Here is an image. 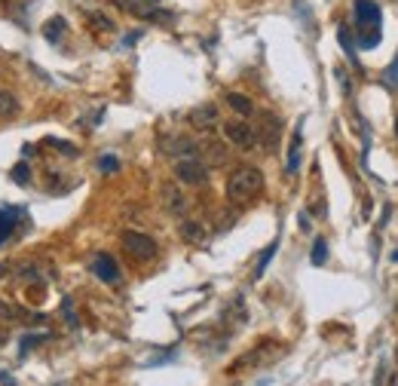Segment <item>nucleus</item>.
Instances as JSON below:
<instances>
[{"label":"nucleus","instance_id":"1","mask_svg":"<svg viewBox=\"0 0 398 386\" xmlns=\"http://www.w3.org/2000/svg\"><path fill=\"white\" fill-rule=\"evenodd\" d=\"M260 190H264V172L255 169V166H239L227 178V199L230 203H248Z\"/></svg>","mask_w":398,"mask_h":386},{"label":"nucleus","instance_id":"2","mask_svg":"<svg viewBox=\"0 0 398 386\" xmlns=\"http://www.w3.org/2000/svg\"><path fill=\"white\" fill-rule=\"evenodd\" d=\"M380 22H383V13H380L374 0H355V25H359L361 49H371L380 44Z\"/></svg>","mask_w":398,"mask_h":386},{"label":"nucleus","instance_id":"3","mask_svg":"<svg viewBox=\"0 0 398 386\" xmlns=\"http://www.w3.org/2000/svg\"><path fill=\"white\" fill-rule=\"evenodd\" d=\"M123 248L129 251V258L135 261H154L157 258V242L147 237V233H138V230H126L123 233Z\"/></svg>","mask_w":398,"mask_h":386},{"label":"nucleus","instance_id":"4","mask_svg":"<svg viewBox=\"0 0 398 386\" xmlns=\"http://www.w3.org/2000/svg\"><path fill=\"white\" fill-rule=\"evenodd\" d=\"M175 178L181 184H190V187H199L208 181V166L197 157H181L175 163Z\"/></svg>","mask_w":398,"mask_h":386},{"label":"nucleus","instance_id":"5","mask_svg":"<svg viewBox=\"0 0 398 386\" xmlns=\"http://www.w3.org/2000/svg\"><path fill=\"white\" fill-rule=\"evenodd\" d=\"M273 347H276V343H270V340H267V343H258V347L251 350V352H245V356L236 359V362L227 368V371H230V374H242L245 368H258V365L270 362V359L279 356V350H273Z\"/></svg>","mask_w":398,"mask_h":386},{"label":"nucleus","instance_id":"6","mask_svg":"<svg viewBox=\"0 0 398 386\" xmlns=\"http://www.w3.org/2000/svg\"><path fill=\"white\" fill-rule=\"evenodd\" d=\"M224 135L230 145H236L239 150H248V147H255V126H248L245 120H230V123H224Z\"/></svg>","mask_w":398,"mask_h":386},{"label":"nucleus","instance_id":"7","mask_svg":"<svg viewBox=\"0 0 398 386\" xmlns=\"http://www.w3.org/2000/svg\"><path fill=\"white\" fill-rule=\"evenodd\" d=\"M92 273H95L101 282H107V285L120 282V264H117V258L107 255V251H98V255L92 258Z\"/></svg>","mask_w":398,"mask_h":386},{"label":"nucleus","instance_id":"8","mask_svg":"<svg viewBox=\"0 0 398 386\" xmlns=\"http://www.w3.org/2000/svg\"><path fill=\"white\" fill-rule=\"evenodd\" d=\"M187 120L193 129H199V132H208V129H215L218 120H221V114H218V107L215 105H197L193 111L187 114Z\"/></svg>","mask_w":398,"mask_h":386},{"label":"nucleus","instance_id":"9","mask_svg":"<svg viewBox=\"0 0 398 386\" xmlns=\"http://www.w3.org/2000/svg\"><path fill=\"white\" fill-rule=\"evenodd\" d=\"M279 135H282V123H279V117L276 114H264V117H260V145H264L270 154L276 150Z\"/></svg>","mask_w":398,"mask_h":386},{"label":"nucleus","instance_id":"10","mask_svg":"<svg viewBox=\"0 0 398 386\" xmlns=\"http://www.w3.org/2000/svg\"><path fill=\"white\" fill-rule=\"evenodd\" d=\"M163 206H166V212H172V215L187 212V197L181 193L178 184H163Z\"/></svg>","mask_w":398,"mask_h":386},{"label":"nucleus","instance_id":"11","mask_svg":"<svg viewBox=\"0 0 398 386\" xmlns=\"http://www.w3.org/2000/svg\"><path fill=\"white\" fill-rule=\"evenodd\" d=\"M15 218H19V212H15V208H0V246H4V242L13 237Z\"/></svg>","mask_w":398,"mask_h":386},{"label":"nucleus","instance_id":"12","mask_svg":"<svg viewBox=\"0 0 398 386\" xmlns=\"http://www.w3.org/2000/svg\"><path fill=\"white\" fill-rule=\"evenodd\" d=\"M163 147H166V154H168V157H178V154L193 157V150H197V145H193L190 138H168Z\"/></svg>","mask_w":398,"mask_h":386},{"label":"nucleus","instance_id":"13","mask_svg":"<svg viewBox=\"0 0 398 386\" xmlns=\"http://www.w3.org/2000/svg\"><path fill=\"white\" fill-rule=\"evenodd\" d=\"M181 237L187 239V242H206V224L202 221H184L181 224Z\"/></svg>","mask_w":398,"mask_h":386},{"label":"nucleus","instance_id":"14","mask_svg":"<svg viewBox=\"0 0 398 386\" xmlns=\"http://www.w3.org/2000/svg\"><path fill=\"white\" fill-rule=\"evenodd\" d=\"M227 105H230L236 114H242V117H248L251 111H255V105H251L245 95H239V92H227Z\"/></svg>","mask_w":398,"mask_h":386},{"label":"nucleus","instance_id":"15","mask_svg":"<svg viewBox=\"0 0 398 386\" xmlns=\"http://www.w3.org/2000/svg\"><path fill=\"white\" fill-rule=\"evenodd\" d=\"M15 114H19V98L13 92L0 89V117H15Z\"/></svg>","mask_w":398,"mask_h":386},{"label":"nucleus","instance_id":"16","mask_svg":"<svg viewBox=\"0 0 398 386\" xmlns=\"http://www.w3.org/2000/svg\"><path fill=\"white\" fill-rule=\"evenodd\" d=\"M44 34H46L49 44H58V40L65 37V19H49L46 28H44Z\"/></svg>","mask_w":398,"mask_h":386},{"label":"nucleus","instance_id":"17","mask_svg":"<svg viewBox=\"0 0 398 386\" xmlns=\"http://www.w3.org/2000/svg\"><path fill=\"white\" fill-rule=\"evenodd\" d=\"M300 166V129L294 132V141H291V154H288V172H298Z\"/></svg>","mask_w":398,"mask_h":386},{"label":"nucleus","instance_id":"18","mask_svg":"<svg viewBox=\"0 0 398 386\" xmlns=\"http://www.w3.org/2000/svg\"><path fill=\"white\" fill-rule=\"evenodd\" d=\"M310 261L316 264V267H321V264L328 261V242L321 239V237L316 239V246H312V251H310Z\"/></svg>","mask_w":398,"mask_h":386},{"label":"nucleus","instance_id":"19","mask_svg":"<svg viewBox=\"0 0 398 386\" xmlns=\"http://www.w3.org/2000/svg\"><path fill=\"white\" fill-rule=\"evenodd\" d=\"M208 159H211L215 166H224V163H227V150H224V145L211 141V145H208Z\"/></svg>","mask_w":398,"mask_h":386},{"label":"nucleus","instance_id":"20","mask_svg":"<svg viewBox=\"0 0 398 386\" xmlns=\"http://www.w3.org/2000/svg\"><path fill=\"white\" fill-rule=\"evenodd\" d=\"M337 40H340L343 44V49H346V55L352 58V62H359V58H355V44H352V37H350V31L346 28H337Z\"/></svg>","mask_w":398,"mask_h":386},{"label":"nucleus","instance_id":"21","mask_svg":"<svg viewBox=\"0 0 398 386\" xmlns=\"http://www.w3.org/2000/svg\"><path fill=\"white\" fill-rule=\"evenodd\" d=\"M86 19H89L92 25H98V28H101V31H111V28H114V22H111V19H107V15H105V13H89V15H86Z\"/></svg>","mask_w":398,"mask_h":386},{"label":"nucleus","instance_id":"22","mask_svg":"<svg viewBox=\"0 0 398 386\" xmlns=\"http://www.w3.org/2000/svg\"><path fill=\"white\" fill-rule=\"evenodd\" d=\"M13 181L15 184H28V166H25V163L15 166V169H13Z\"/></svg>","mask_w":398,"mask_h":386},{"label":"nucleus","instance_id":"23","mask_svg":"<svg viewBox=\"0 0 398 386\" xmlns=\"http://www.w3.org/2000/svg\"><path fill=\"white\" fill-rule=\"evenodd\" d=\"M334 77H337V83L343 86V95H350V92H352V83H350V77H346V71H343V68H337V71H334Z\"/></svg>","mask_w":398,"mask_h":386},{"label":"nucleus","instance_id":"24","mask_svg":"<svg viewBox=\"0 0 398 386\" xmlns=\"http://www.w3.org/2000/svg\"><path fill=\"white\" fill-rule=\"evenodd\" d=\"M273 251H276V242L270 246L267 251H264V258H260V264H258V270H255V276H264V270H267V264H270V258H273Z\"/></svg>","mask_w":398,"mask_h":386},{"label":"nucleus","instance_id":"25","mask_svg":"<svg viewBox=\"0 0 398 386\" xmlns=\"http://www.w3.org/2000/svg\"><path fill=\"white\" fill-rule=\"evenodd\" d=\"M101 172H117L120 169V159H114V157H101Z\"/></svg>","mask_w":398,"mask_h":386},{"label":"nucleus","instance_id":"26","mask_svg":"<svg viewBox=\"0 0 398 386\" xmlns=\"http://www.w3.org/2000/svg\"><path fill=\"white\" fill-rule=\"evenodd\" d=\"M383 77H386V83H392V86H398V55H395V62L386 68Z\"/></svg>","mask_w":398,"mask_h":386},{"label":"nucleus","instance_id":"27","mask_svg":"<svg viewBox=\"0 0 398 386\" xmlns=\"http://www.w3.org/2000/svg\"><path fill=\"white\" fill-rule=\"evenodd\" d=\"M4 273H6V267H4V264H0V279H4Z\"/></svg>","mask_w":398,"mask_h":386},{"label":"nucleus","instance_id":"28","mask_svg":"<svg viewBox=\"0 0 398 386\" xmlns=\"http://www.w3.org/2000/svg\"><path fill=\"white\" fill-rule=\"evenodd\" d=\"M395 135H398V114H395Z\"/></svg>","mask_w":398,"mask_h":386},{"label":"nucleus","instance_id":"29","mask_svg":"<svg viewBox=\"0 0 398 386\" xmlns=\"http://www.w3.org/2000/svg\"><path fill=\"white\" fill-rule=\"evenodd\" d=\"M0 343H4V331H0Z\"/></svg>","mask_w":398,"mask_h":386}]
</instances>
